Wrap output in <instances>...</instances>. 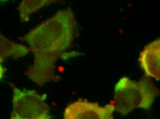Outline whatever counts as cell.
<instances>
[{
	"label": "cell",
	"instance_id": "4",
	"mask_svg": "<svg viewBox=\"0 0 160 119\" xmlns=\"http://www.w3.org/2000/svg\"><path fill=\"white\" fill-rule=\"evenodd\" d=\"M115 107L111 104L101 106L96 103L80 99L65 108L64 118L65 119H113Z\"/></svg>",
	"mask_w": 160,
	"mask_h": 119
},
{
	"label": "cell",
	"instance_id": "7",
	"mask_svg": "<svg viewBox=\"0 0 160 119\" xmlns=\"http://www.w3.org/2000/svg\"><path fill=\"white\" fill-rule=\"evenodd\" d=\"M30 51V48L27 46L9 40L0 33V55L1 56L18 58L27 55Z\"/></svg>",
	"mask_w": 160,
	"mask_h": 119
},
{
	"label": "cell",
	"instance_id": "9",
	"mask_svg": "<svg viewBox=\"0 0 160 119\" xmlns=\"http://www.w3.org/2000/svg\"><path fill=\"white\" fill-rule=\"evenodd\" d=\"M8 0H0V2H6Z\"/></svg>",
	"mask_w": 160,
	"mask_h": 119
},
{
	"label": "cell",
	"instance_id": "6",
	"mask_svg": "<svg viewBox=\"0 0 160 119\" xmlns=\"http://www.w3.org/2000/svg\"><path fill=\"white\" fill-rule=\"evenodd\" d=\"M59 0H22L19 6L18 12L21 22H28L32 15L38 12L44 7L48 6Z\"/></svg>",
	"mask_w": 160,
	"mask_h": 119
},
{
	"label": "cell",
	"instance_id": "2",
	"mask_svg": "<svg viewBox=\"0 0 160 119\" xmlns=\"http://www.w3.org/2000/svg\"><path fill=\"white\" fill-rule=\"evenodd\" d=\"M159 94V90L147 76L141 77L138 81L122 77L115 87V109L122 116L136 108L148 111Z\"/></svg>",
	"mask_w": 160,
	"mask_h": 119
},
{
	"label": "cell",
	"instance_id": "3",
	"mask_svg": "<svg viewBox=\"0 0 160 119\" xmlns=\"http://www.w3.org/2000/svg\"><path fill=\"white\" fill-rule=\"evenodd\" d=\"M13 90V109L11 119H49L50 107L45 102L47 95L35 90H21L10 83Z\"/></svg>",
	"mask_w": 160,
	"mask_h": 119
},
{
	"label": "cell",
	"instance_id": "5",
	"mask_svg": "<svg viewBox=\"0 0 160 119\" xmlns=\"http://www.w3.org/2000/svg\"><path fill=\"white\" fill-rule=\"evenodd\" d=\"M160 59V38L147 44L140 53L139 62L147 77L159 81Z\"/></svg>",
	"mask_w": 160,
	"mask_h": 119
},
{
	"label": "cell",
	"instance_id": "1",
	"mask_svg": "<svg viewBox=\"0 0 160 119\" xmlns=\"http://www.w3.org/2000/svg\"><path fill=\"white\" fill-rule=\"evenodd\" d=\"M77 33V22L71 8L59 11L19 39L26 42L34 56L25 75L40 87L54 80L59 58L77 56L66 53Z\"/></svg>",
	"mask_w": 160,
	"mask_h": 119
},
{
	"label": "cell",
	"instance_id": "8",
	"mask_svg": "<svg viewBox=\"0 0 160 119\" xmlns=\"http://www.w3.org/2000/svg\"><path fill=\"white\" fill-rule=\"evenodd\" d=\"M4 71V70L3 66H2V64H1V60H0V80L3 77Z\"/></svg>",
	"mask_w": 160,
	"mask_h": 119
}]
</instances>
